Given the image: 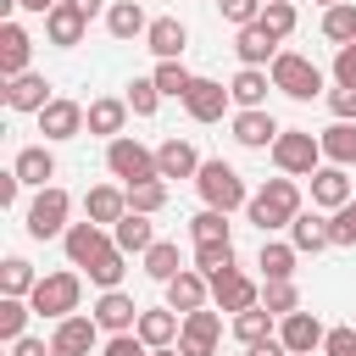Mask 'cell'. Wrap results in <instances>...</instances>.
Segmentation results:
<instances>
[{"label":"cell","instance_id":"obj_39","mask_svg":"<svg viewBox=\"0 0 356 356\" xmlns=\"http://www.w3.org/2000/svg\"><path fill=\"white\" fill-rule=\"evenodd\" d=\"M156 89H161V100H184L189 89H195V72L184 67V61H156Z\"/></svg>","mask_w":356,"mask_h":356},{"label":"cell","instance_id":"obj_45","mask_svg":"<svg viewBox=\"0 0 356 356\" xmlns=\"http://www.w3.org/2000/svg\"><path fill=\"white\" fill-rule=\"evenodd\" d=\"M261 306H267L273 317H289V312H300V289H295V278L261 284Z\"/></svg>","mask_w":356,"mask_h":356},{"label":"cell","instance_id":"obj_48","mask_svg":"<svg viewBox=\"0 0 356 356\" xmlns=\"http://www.w3.org/2000/svg\"><path fill=\"white\" fill-rule=\"evenodd\" d=\"M261 6H267V0H217L222 22H234V33H239V28H250V22H261Z\"/></svg>","mask_w":356,"mask_h":356},{"label":"cell","instance_id":"obj_44","mask_svg":"<svg viewBox=\"0 0 356 356\" xmlns=\"http://www.w3.org/2000/svg\"><path fill=\"white\" fill-rule=\"evenodd\" d=\"M122 273H128V256L111 245V250L89 267V284H95V289H122Z\"/></svg>","mask_w":356,"mask_h":356},{"label":"cell","instance_id":"obj_54","mask_svg":"<svg viewBox=\"0 0 356 356\" xmlns=\"http://www.w3.org/2000/svg\"><path fill=\"white\" fill-rule=\"evenodd\" d=\"M22 200V178L17 172H0V206H17Z\"/></svg>","mask_w":356,"mask_h":356},{"label":"cell","instance_id":"obj_12","mask_svg":"<svg viewBox=\"0 0 356 356\" xmlns=\"http://www.w3.org/2000/svg\"><path fill=\"white\" fill-rule=\"evenodd\" d=\"M278 339H284V350L289 356H312V350H323V339H328V328H323V317L317 312H289V317H278Z\"/></svg>","mask_w":356,"mask_h":356},{"label":"cell","instance_id":"obj_26","mask_svg":"<svg viewBox=\"0 0 356 356\" xmlns=\"http://www.w3.org/2000/svg\"><path fill=\"white\" fill-rule=\"evenodd\" d=\"M184 44H189V28H184L178 17H150L145 50H150L156 61H178V56H184Z\"/></svg>","mask_w":356,"mask_h":356},{"label":"cell","instance_id":"obj_29","mask_svg":"<svg viewBox=\"0 0 356 356\" xmlns=\"http://www.w3.org/2000/svg\"><path fill=\"white\" fill-rule=\"evenodd\" d=\"M106 33L122 39V44H128V39H145V33H150L145 6H139V0H111V6H106Z\"/></svg>","mask_w":356,"mask_h":356},{"label":"cell","instance_id":"obj_58","mask_svg":"<svg viewBox=\"0 0 356 356\" xmlns=\"http://www.w3.org/2000/svg\"><path fill=\"white\" fill-rule=\"evenodd\" d=\"M72 6H78V11H83V17H89V22H95V17H100V11H106V6H100V0H72Z\"/></svg>","mask_w":356,"mask_h":356},{"label":"cell","instance_id":"obj_3","mask_svg":"<svg viewBox=\"0 0 356 356\" xmlns=\"http://www.w3.org/2000/svg\"><path fill=\"white\" fill-rule=\"evenodd\" d=\"M195 189H200V200H206L211 211H239V206H250V189H245L239 167H228L222 156L200 161V172H195Z\"/></svg>","mask_w":356,"mask_h":356},{"label":"cell","instance_id":"obj_53","mask_svg":"<svg viewBox=\"0 0 356 356\" xmlns=\"http://www.w3.org/2000/svg\"><path fill=\"white\" fill-rule=\"evenodd\" d=\"M323 356H356V328H328Z\"/></svg>","mask_w":356,"mask_h":356},{"label":"cell","instance_id":"obj_40","mask_svg":"<svg viewBox=\"0 0 356 356\" xmlns=\"http://www.w3.org/2000/svg\"><path fill=\"white\" fill-rule=\"evenodd\" d=\"M295 22H300L295 0H267V6H261V28H267V33L278 39V44H284V39L295 33Z\"/></svg>","mask_w":356,"mask_h":356},{"label":"cell","instance_id":"obj_1","mask_svg":"<svg viewBox=\"0 0 356 356\" xmlns=\"http://www.w3.org/2000/svg\"><path fill=\"white\" fill-rule=\"evenodd\" d=\"M300 211H306V206H300V184H295V178H284V172H278V178H267V184L250 195V206H245V217L261 228V239H273L278 228H289Z\"/></svg>","mask_w":356,"mask_h":356},{"label":"cell","instance_id":"obj_9","mask_svg":"<svg viewBox=\"0 0 356 356\" xmlns=\"http://www.w3.org/2000/svg\"><path fill=\"white\" fill-rule=\"evenodd\" d=\"M61 250H67V267H78V273H89L106 250H111V228H100V222H72L67 234H61Z\"/></svg>","mask_w":356,"mask_h":356},{"label":"cell","instance_id":"obj_41","mask_svg":"<svg viewBox=\"0 0 356 356\" xmlns=\"http://www.w3.org/2000/svg\"><path fill=\"white\" fill-rule=\"evenodd\" d=\"M239 261H234V239L228 245H195V273H206V278H222V273H234Z\"/></svg>","mask_w":356,"mask_h":356},{"label":"cell","instance_id":"obj_50","mask_svg":"<svg viewBox=\"0 0 356 356\" xmlns=\"http://www.w3.org/2000/svg\"><path fill=\"white\" fill-rule=\"evenodd\" d=\"M100 356H150V345H145L139 334H106Z\"/></svg>","mask_w":356,"mask_h":356},{"label":"cell","instance_id":"obj_42","mask_svg":"<svg viewBox=\"0 0 356 356\" xmlns=\"http://www.w3.org/2000/svg\"><path fill=\"white\" fill-rule=\"evenodd\" d=\"M28 317H33V306H28V300L0 295V339H6V345H17V339L28 334Z\"/></svg>","mask_w":356,"mask_h":356},{"label":"cell","instance_id":"obj_57","mask_svg":"<svg viewBox=\"0 0 356 356\" xmlns=\"http://www.w3.org/2000/svg\"><path fill=\"white\" fill-rule=\"evenodd\" d=\"M61 0H17V11H33V17H50Z\"/></svg>","mask_w":356,"mask_h":356},{"label":"cell","instance_id":"obj_22","mask_svg":"<svg viewBox=\"0 0 356 356\" xmlns=\"http://www.w3.org/2000/svg\"><path fill=\"white\" fill-rule=\"evenodd\" d=\"M267 89H273V72L267 67H239L228 78V95L239 111H267Z\"/></svg>","mask_w":356,"mask_h":356},{"label":"cell","instance_id":"obj_16","mask_svg":"<svg viewBox=\"0 0 356 356\" xmlns=\"http://www.w3.org/2000/svg\"><path fill=\"white\" fill-rule=\"evenodd\" d=\"M161 295H167V306H172L178 317H189V312L211 306V278H206V273H195V267H184L172 284H161Z\"/></svg>","mask_w":356,"mask_h":356},{"label":"cell","instance_id":"obj_4","mask_svg":"<svg viewBox=\"0 0 356 356\" xmlns=\"http://www.w3.org/2000/svg\"><path fill=\"white\" fill-rule=\"evenodd\" d=\"M22 228H28V239H61V234L72 228V195H67L61 184L33 189V200H28V211H22Z\"/></svg>","mask_w":356,"mask_h":356},{"label":"cell","instance_id":"obj_14","mask_svg":"<svg viewBox=\"0 0 356 356\" xmlns=\"http://www.w3.org/2000/svg\"><path fill=\"white\" fill-rule=\"evenodd\" d=\"M211 306H217V312H228V317H239V312L261 306V284H256V278H245V273L234 267V273L211 278Z\"/></svg>","mask_w":356,"mask_h":356},{"label":"cell","instance_id":"obj_27","mask_svg":"<svg viewBox=\"0 0 356 356\" xmlns=\"http://www.w3.org/2000/svg\"><path fill=\"white\" fill-rule=\"evenodd\" d=\"M122 128H128V100L122 95H100V100H89V134L95 139H122Z\"/></svg>","mask_w":356,"mask_h":356},{"label":"cell","instance_id":"obj_47","mask_svg":"<svg viewBox=\"0 0 356 356\" xmlns=\"http://www.w3.org/2000/svg\"><path fill=\"white\" fill-rule=\"evenodd\" d=\"M184 334H195V339H222V312H217V306L189 312V317H184Z\"/></svg>","mask_w":356,"mask_h":356},{"label":"cell","instance_id":"obj_10","mask_svg":"<svg viewBox=\"0 0 356 356\" xmlns=\"http://www.w3.org/2000/svg\"><path fill=\"white\" fill-rule=\"evenodd\" d=\"M83 128H89V106H78V100H67V95H56V100L39 111V134H44V145L78 139Z\"/></svg>","mask_w":356,"mask_h":356},{"label":"cell","instance_id":"obj_2","mask_svg":"<svg viewBox=\"0 0 356 356\" xmlns=\"http://www.w3.org/2000/svg\"><path fill=\"white\" fill-rule=\"evenodd\" d=\"M28 306H33V317H50V323L72 317V312L83 306V273H78V267L44 273V278H39V289L28 295Z\"/></svg>","mask_w":356,"mask_h":356},{"label":"cell","instance_id":"obj_36","mask_svg":"<svg viewBox=\"0 0 356 356\" xmlns=\"http://www.w3.org/2000/svg\"><path fill=\"white\" fill-rule=\"evenodd\" d=\"M189 239H195V245H228V239H234V228H228V211H211V206H200V211L189 217Z\"/></svg>","mask_w":356,"mask_h":356},{"label":"cell","instance_id":"obj_21","mask_svg":"<svg viewBox=\"0 0 356 356\" xmlns=\"http://www.w3.org/2000/svg\"><path fill=\"white\" fill-rule=\"evenodd\" d=\"M278 50H284V44H278L261 22H250V28H239V33H234V56H239V67H273V61H278Z\"/></svg>","mask_w":356,"mask_h":356},{"label":"cell","instance_id":"obj_5","mask_svg":"<svg viewBox=\"0 0 356 356\" xmlns=\"http://www.w3.org/2000/svg\"><path fill=\"white\" fill-rule=\"evenodd\" d=\"M273 72V89L278 95H289V100H312V95H328L323 83V67L312 61V56H300V50H278V61L267 67Z\"/></svg>","mask_w":356,"mask_h":356},{"label":"cell","instance_id":"obj_24","mask_svg":"<svg viewBox=\"0 0 356 356\" xmlns=\"http://www.w3.org/2000/svg\"><path fill=\"white\" fill-rule=\"evenodd\" d=\"M134 334H139L150 350H161V345H178V334H184V317H178L172 306H145Z\"/></svg>","mask_w":356,"mask_h":356},{"label":"cell","instance_id":"obj_13","mask_svg":"<svg viewBox=\"0 0 356 356\" xmlns=\"http://www.w3.org/2000/svg\"><path fill=\"white\" fill-rule=\"evenodd\" d=\"M306 184H312V206H317V211H328V217H334L339 206H350V200H356L350 172H345V167H334V161H323V167H317Z\"/></svg>","mask_w":356,"mask_h":356},{"label":"cell","instance_id":"obj_38","mask_svg":"<svg viewBox=\"0 0 356 356\" xmlns=\"http://www.w3.org/2000/svg\"><path fill=\"white\" fill-rule=\"evenodd\" d=\"M323 39H328L334 50H339V44H356V0L323 11Z\"/></svg>","mask_w":356,"mask_h":356},{"label":"cell","instance_id":"obj_20","mask_svg":"<svg viewBox=\"0 0 356 356\" xmlns=\"http://www.w3.org/2000/svg\"><path fill=\"white\" fill-rule=\"evenodd\" d=\"M83 217L100 222V228H117V222L128 217V189H122V184H95V189L83 195Z\"/></svg>","mask_w":356,"mask_h":356},{"label":"cell","instance_id":"obj_25","mask_svg":"<svg viewBox=\"0 0 356 356\" xmlns=\"http://www.w3.org/2000/svg\"><path fill=\"white\" fill-rule=\"evenodd\" d=\"M83 33H89V17H83L72 0H61V6L44 17V39H50L56 50H72V44H83Z\"/></svg>","mask_w":356,"mask_h":356},{"label":"cell","instance_id":"obj_19","mask_svg":"<svg viewBox=\"0 0 356 356\" xmlns=\"http://www.w3.org/2000/svg\"><path fill=\"white\" fill-rule=\"evenodd\" d=\"M228 128H234V145H245V150H273V139L284 134L273 111H234Z\"/></svg>","mask_w":356,"mask_h":356},{"label":"cell","instance_id":"obj_18","mask_svg":"<svg viewBox=\"0 0 356 356\" xmlns=\"http://www.w3.org/2000/svg\"><path fill=\"white\" fill-rule=\"evenodd\" d=\"M50 100H56V95H50V78H44V72L6 78V106H11V111H28V117H39Z\"/></svg>","mask_w":356,"mask_h":356},{"label":"cell","instance_id":"obj_8","mask_svg":"<svg viewBox=\"0 0 356 356\" xmlns=\"http://www.w3.org/2000/svg\"><path fill=\"white\" fill-rule=\"evenodd\" d=\"M106 339H100V323L89 312H72L50 328V356H95Z\"/></svg>","mask_w":356,"mask_h":356},{"label":"cell","instance_id":"obj_31","mask_svg":"<svg viewBox=\"0 0 356 356\" xmlns=\"http://www.w3.org/2000/svg\"><path fill=\"white\" fill-rule=\"evenodd\" d=\"M295 261H300V250H295L289 239H261V250H256V267H261V284H278V278H295Z\"/></svg>","mask_w":356,"mask_h":356},{"label":"cell","instance_id":"obj_7","mask_svg":"<svg viewBox=\"0 0 356 356\" xmlns=\"http://www.w3.org/2000/svg\"><path fill=\"white\" fill-rule=\"evenodd\" d=\"M106 172H111L122 189H128V184H150V178H161V172H156V150L139 145L134 134H122V139L106 145Z\"/></svg>","mask_w":356,"mask_h":356},{"label":"cell","instance_id":"obj_59","mask_svg":"<svg viewBox=\"0 0 356 356\" xmlns=\"http://www.w3.org/2000/svg\"><path fill=\"white\" fill-rule=\"evenodd\" d=\"M150 356H178V345H161V350H150Z\"/></svg>","mask_w":356,"mask_h":356},{"label":"cell","instance_id":"obj_33","mask_svg":"<svg viewBox=\"0 0 356 356\" xmlns=\"http://www.w3.org/2000/svg\"><path fill=\"white\" fill-rule=\"evenodd\" d=\"M317 145H323V161H334V167H356V122H328L323 134H317Z\"/></svg>","mask_w":356,"mask_h":356},{"label":"cell","instance_id":"obj_46","mask_svg":"<svg viewBox=\"0 0 356 356\" xmlns=\"http://www.w3.org/2000/svg\"><path fill=\"white\" fill-rule=\"evenodd\" d=\"M122 100H128L134 117H156V111H161V89H156V78H134Z\"/></svg>","mask_w":356,"mask_h":356},{"label":"cell","instance_id":"obj_15","mask_svg":"<svg viewBox=\"0 0 356 356\" xmlns=\"http://www.w3.org/2000/svg\"><path fill=\"white\" fill-rule=\"evenodd\" d=\"M234 106V95L217 83V78H200L195 72V89L184 95V111H189V122H222V111Z\"/></svg>","mask_w":356,"mask_h":356},{"label":"cell","instance_id":"obj_17","mask_svg":"<svg viewBox=\"0 0 356 356\" xmlns=\"http://www.w3.org/2000/svg\"><path fill=\"white\" fill-rule=\"evenodd\" d=\"M28 61H33V39H28V28H22L17 17L0 22V78H22V72H33Z\"/></svg>","mask_w":356,"mask_h":356},{"label":"cell","instance_id":"obj_55","mask_svg":"<svg viewBox=\"0 0 356 356\" xmlns=\"http://www.w3.org/2000/svg\"><path fill=\"white\" fill-rule=\"evenodd\" d=\"M11 356H50V339H33V334H22V339L11 345Z\"/></svg>","mask_w":356,"mask_h":356},{"label":"cell","instance_id":"obj_30","mask_svg":"<svg viewBox=\"0 0 356 356\" xmlns=\"http://www.w3.org/2000/svg\"><path fill=\"white\" fill-rule=\"evenodd\" d=\"M111 245H117L122 256H145V250L156 245V222H150L145 211H128V217L111 228Z\"/></svg>","mask_w":356,"mask_h":356},{"label":"cell","instance_id":"obj_32","mask_svg":"<svg viewBox=\"0 0 356 356\" xmlns=\"http://www.w3.org/2000/svg\"><path fill=\"white\" fill-rule=\"evenodd\" d=\"M289 245H295L300 256L328 250V245H334V239H328V217H323V211H300V217L289 222Z\"/></svg>","mask_w":356,"mask_h":356},{"label":"cell","instance_id":"obj_37","mask_svg":"<svg viewBox=\"0 0 356 356\" xmlns=\"http://www.w3.org/2000/svg\"><path fill=\"white\" fill-rule=\"evenodd\" d=\"M273 323H278V317H273L267 306H250V312H239V317H234V339H239V345H261V339H273V334H278Z\"/></svg>","mask_w":356,"mask_h":356},{"label":"cell","instance_id":"obj_60","mask_svg":"<svg viewBox=\"0 0 356 356\" xmlns=\"http://www.w3.org/2000/svg\"><path fill=\"white\" fill-rule=\"evenodd\" d=\"M317 6H323V11H328V6H345V0H317Z\"/></svg>","mask_w":356,"mask_h":356},{"label":"cell","instance_id":"obj_11","mask_svg":"<svg viewBox=\"0 0 356 356\" xmlns=\"http://www.w3.org/2000/svg\"><path fill=\"white\" fill-rule=\"evenodd\" d=\"M139 312H145V306H134L128 289H100L95 306H89V317L100 323V334H134V328H139Z\"/></svg>","mask_w":356,"mask_h":356},{"label":"cell","instance_id":"obj_51","mask_svg":"<svg viewBox=\"0 0 356 356\" xmlns=\"http://www.w3.org/2000/svg\"><path fill=\"white\" fill-rule=\"evenodd\" d=\"M323 100H328L334 122H356V89H339V83H334V89H328Z\"/></svg>","mask_w":356,"mask_h":356},{"label":"cell","instance_id":"obj_28","mask_svg":"<svg viewBox=\"0 0 356 356\" xmlns=\"http://www.w3.org/2000/svg\"><path fill=\"white\" fill-rule=\"evenodd\" d=\"M11 172H17L28 189H50V178H56V150H50V145H22L17 161H11Z\"/></svg>","mask_w":356,"mask_h":356},{"label":"cell","instance_id":"obj_34","mask_svg":"<svg viewBox=\"0 0 356 356\" xmlns=\"http://www.w3.org/2000/svg\"><path fill=\"white\" fill-rule=\"evenodd\" d=\"M39 278H44V273H33L28 256H6V261H0V295H11V300H28V295L39 289Z\"/></svg>","mask_w":356,"mask_h":356},{"label":"cell","instance_id":"obj_52","mask_svg":"<svg viewBox=\"0 0 356 356\" xmlns=\"http://www.w3.org/2000/svg\"><path fill=\"white\" fill-rule=\"evenodd\" d=\"M334 83L339 89H356V44H339L334 50Z\"/></svg>","mask_w":356,"mask_h":356},{"label":"cell","instance_id":"obj_23","mask_svg":"<svg viewBox=\"0 0 356 356\" xmlns=\"http://www.w3.org/2000/svg\"><path fill=\"white\" fill-rule=\"evenodd\" d=\"M156 172H161L167 184H172V178H195V172H200V150H195L189 139L172 134V139L156 145Z\"/></svg>","mask_w":356,"mask_h":356},{"label":"cell","instance_id":"obj_49","mask_svg":"<svg viewBox=\"0 0 356 356\" xmlns=\"http://www.w3.org/2000/svg\"><path fill=\"white\" fill-rule=\"evenodd\" d=\"M328 239H334L339 250H356V200H350V206H339V211L328 217Z\"/></svg>","mask_w":356,"mask_h":356},{"label":"cell","instance_id":"obj_43","mask_svg":"<svg viewBox=\"0 0 356 356\" xmlns=\"http://www.w3.org/2000/svg\"><path fill=\"white\" fill-rule=\"evenodd\" d=\"M167 206V178H150V184H128V211H145L156 217Z\"/></svg>","mask_w":356,"mask_h":356},{"label":"cell","instance_id":"obj_35","mask_svg":"<svg viewBox=\"0 0 356 356\" xmlns=\"http://www.w3.org/2000/svg\"><path fill=\"white\" fill-rule=\"evenodd\" d=\"M139 261H145V278H156V284H172V278L184 273V256H178V245H172V239H156Z\"/></svg>","mask_w":356,"mask_h":356},{"label":"cell","instance_id":"obj_6","mask_svg":"<svg viewBox=\"0 0 356 356\" xmlns=\"http://www.w3.org/2000/svg\"><path fill=\"white\" fill-rule=\"evenodd\" d=\"M273 167H278L284 178H312V172L323 167V145H317V134H306V128H284V134L273 139Z\"/></svg>","mask_w":356,"mask_h":356},{"label":"cell","instance_id":"obj_56","mask_svg":"<svg viewBox=\"0 0 356 356\" xmlns=\"http://www.w3.org/2000/svg\"><path fill=\"white\" fill-rule=\"evenodd\" d=\"M245 356H289V350H284V339L273 334V339H261V345H245Z\"/></svg>","mask_w":356,"mask_h":356}]
</instances>
